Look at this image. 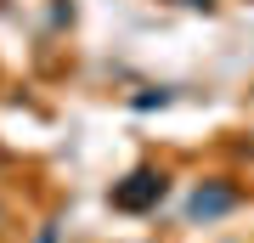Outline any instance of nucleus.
I'll return each mask as SVG.
<instances>
[{
  "mask_svg": "<svg viewBox=\"0 0 254 243\" xmlns=\"http://www.w3.org/2000/svg\"><path fill=\"white\" fill-rule=\"evenodd\" d=\"M164 192H170V175L164 170H136L130 181L113 187V209H153Z\"/></svg>",
  "mask_w": 254,
  "mask_h": 243,
  "instance_id": "f257e3e1",
  "label": "nucleus"
},
{
  "mask_svg": "<svg viewBox=\"0 0 254 243\" xmlns=\"http://www.w3.org/2000/svg\"><path fill=\"white\" fill-rule=\"evenodd\" d=\"M237 209V187L232 181H198V187H192V198H187V215L192 221H220V215H232Z\"/></svg>",
  "mask_w": 254,
  "mask_h": 243,
  "instance_id": "f03ea898",
  "label": "nucleus"
}]
</instances>
